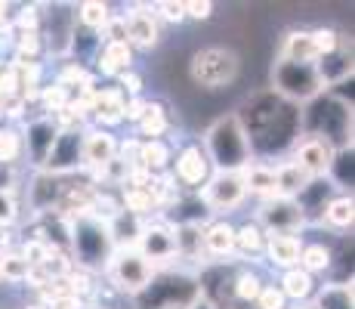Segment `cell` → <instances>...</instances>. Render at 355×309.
Masks as SVG:
<instances>
[{"mask_svg":"<svg viewBox=\"0 0 355 309\" xmlns=\"http://www.w3.org/2000/svg\"><path fill=\"white\" fill-rule=\"evenodd\" d=\"M108 19H112V6L102 3V0H84V3L78 6V12H74V22L84 31H93V34H99L105 28Z\"/></svg>","mask_w":355,"mask_h":309,"instance_id":"obj_29","label":"cell"},{"mask_svg":"<svg viewBox=\"0 0 355 309\" xmlns=\"http://www.w3.org/2000/svg\"><path fill=\"white\" fill-rule=\"evenodd\" d=\"M71 251H74V266L80 269H96V266H105L108 257H112V242H108L105 223L93 217H78L71 219Z\"/></svg>","mask_w":355,"mask_h":309,"instance_id":"obj_4","label":"cell"},{"mask_svg":"<svg viewBox=\"0 0 355 309\" xmlns=\"http://www.w3.org/2000/svg\"><path fill=\"white\" fill-rule=\"evenodd\" d=\"M241 176H244V189H248V195H257L259 201L275 198V164L250 161L248 167L241 170Z\"/></svg>","mask_w":355,"mask_h":309,"instance_id":"obj_21","label":"cell"},{"mask_svg":"<svg viewBox=\"0 0 355 309\" xmlns=\"http://www.w3.org/2000/svg\"><path fill=\"white\" fill-rule=\"evenodd\" d=\"M210 16H214V3H210V0H186V19L207 22Z\"/></svg>","mask_w":355,"mask_h":309,"instance_id":"obj_42","label":"cell"},{"mask_svg":"<svg viewBox=\"0 0 355 309\" xmlns=\"http://www.w3.org/2000/svg\"><path fill=\"white\" fill-rule=\"evenodd\" d=\"M25 309H46L44 303H31V306H25Z\"/></svg>","mask_w":355,"mask_h":309,"instance_id":"obj_44","label":"cell"},{"mask_svg":"<svg viewBox=\"0 0 355 309\" xmlns=\"http://www.w3.org/2000/svg\"><path fill=\"white\" fill-rule=\"evenodd\" d=\"M254 223L266 235H300V229L306 226V217L293 198H269V201L259 204Z\"/></svg>","mask_w":355,"mask_h":309,"instance_id":"obj_9","label":"cell"},{"mask_svg":"<svg viewBox=\"0 0 355 309\" xmlns=\"http://www.w3.org/2000/svg\"><path fill=\"white\" fill-rule=\"evenodd\" d=\"M31 266L22 260L19 251H3L0 253V281H12V285H22L28 278Z\"/></svg>","mask_w":355,"mask_h":309,"instance_id":"obj_35","label":"cell"},{"mask_svg":"<svg viewBox=\"0 0 355 309\" xmlns=\"http://www.w3.org/2000/svg\"><path fill=\"white\" fill-rule=\"evenodd\" d=\"M155 19H164V22H186V0H161V3H152Z\"/></svg>","mask_w":355,"mask_h":309,"instance_id":"obj_38","label":"cell"},{"mask_svg":"<svg viewBox=\"0 0 355 309\" xmlns=\"http://www.w3.org/2000/svg\"><path fill=\"white\" fill-rule=\"evenodd\" d=\"M282 294L288 300H297V303H303V300H309L312 294H315V276H309V272H303L300 266H293V269H284L282 272Z\"/></svg>","mask_w":355,"mask_h":309,"instance_id":"obj_27","label":"cell"},{"mask_svg":"<svg viewBox=\"0 0 355 309\" xmlns=\"http://www.w3.org/2000/svg\"><path fill=\"white\" fill-rule=\"evenodd\" d=\"M322 219L334 229H349L352 219H355V201H352V192L349 195H337L324 204V214Z\"/></svg>","mask_w":355,"mask_h":309,"instance_id":"obj_30","label":"cell"},{"mask_svg":"<svg viewBox=\"0 0 355 309\" xmlns=\"http://www.w3.org/2000/svg\"><path fill=\"white\" fill-rule=\"evenodd\" d=\"M56 124H53L46 115H40V118H34L28 124V130L22 133V152L31 158V164L37 170H44L46 158H50V149L53 142H56Z\"/></svg>","mask_w":355,"mask_h":309,"instance_id":"obj_16","label":"cell"},{"mask_svg":"<svg viewBox=\"0 0 355 309\" xmlns=\"http://www.w3.org/2000/svg\"><path fill=\"white\" fill-rule=\"evenodd\" d=\"M176 260L204 266L207 253H204V223H176Z\"/></svg>","mask_w":355,"mask_h":309,"instance_id":"obj_18","label":"cell"},{"mask_svg":"<svg viewBox=\"0 0 355 309\" xmlns=\"http://www.w3.org/2000/svg\"><path fill=\"white\" fill-rule=\"evenodd\" d=\"M204 253L216 260L235 257V226L229 219H210V223H204Z\"/></svg>","mask_w":355,"mask_h":309,"instance_id":"obj_19","label":"cell"},{"mask_svg":"<svg viewBox=\"0 0 355 309\" xmlns=\"http://www.w3.org/2000/svg\"><path fill=\"white\" fill-rule=\"evenodd\" d=\"M37 102H40V108H44V115L50 118V115L62 112L68 102H71V93H68L65 87H59V84H46V87H40L37 90Z\"/></svg>","mask_w":355,"mask_h":309,"instance_id":"obj_36","label":"cell"},{"mask_svg":"<svg viewBox=\"0 0 355 309\" xmlns=\"http://www.w3.org/2000/svg\"><path fill=\"white\" fill-rule=\"evenodd\" d=\"M19 219V201L12 192H0V226H10Z\"/></svg>","mask_w":355,"mask_h":309,"instance_id":"obj_41","label":"cell"},{"mask_svg":"<svg viewBox=\"0 0 355 309\" xmlns=\"http://www.w3.org/2000/svg\"><path fill=\"white\" fill-rule=\"evenodd\" d=\"M293 164L303 170L309 180H324L331 174L334 161H337V149L324 140H315V136H306V140H297L293 146Z\"/></svg>","mask_w":355,"mask_h":309,"instance_id":"obj_10","label":"cell"},{"mask_svg":"<svg viewBox=\"0 0 355 309\" xmlns=\"http://www.w3.org/2000/svg\"><path fill=\"white\" fill-rule=\"evenodd\" d=\"M334 263V251L322 242L315 244H303V251H300V269L309 272V276H315V272H327Z\"/></svg>","mask_w":355,"mask_h":309,"instance_id":"obj_32","label":"cell"},{"mask_svg":"<svg viewBox=\"0 0 355 309\" xmlns=\"http://www.w3.org/2000/svg\"><path fill=\"white\" fill-rule=\"evenodd\" d=\"M124 106L127 99L118 87H96L87 99V115L96 121V127L108 130L114 124H124Z\"/></svg>","mask_w":355,"mask_h":309,"instance_id":"obj_14","label":"cell"},{"mask_svg":"<svg viewBox=\"0 0 355 309\" xmlns=\"http://www.w3.org/2000/svg\"><path fill=\"white\" fill-rule=\"evenodd\" d=\"M312 180L293 161L275 164V198H297Z\"/></svg>","mask_w":355,"mask_h":309,"instance_id":"obj_26","label":"cell"},{"mask_svg":"<svg viewBox=\"0 0 355 309\" xmlns=\"http://www.w3.org/2000/svg\"><path fill=\"white\" fill-rule=\"evenodd\" d=\"M315 72H318V81H322V87L327 90V87L340 84V81H349L352 78V62H349V53L340 47V50L327 53V56H322L315 62Z\"/></svg>","mask_w":355,"mask_h":309,"instance_id":"obj_22","label":"cell"},{"mask_svg":"<svg viewBox=\"0 0 355 309\" xmlns=\"http://www.w3.org/2000/svg\"><path fill=\"white\" fill-rule=\"evenodd\" d=\"M146 102H148V99H142V96H136V99H127V106H124V121H130V124L139 121L142 112H146Z\"/></svg>","mask_w":355,"mask_h":309,"instance_id":"obj_43","label":"cell"},{"mask_svg":"<svg viewBox=\"0 0 355 309\" xmlns=\"http://www.w3.org/2000/svg\"><path fill=\"white\" fill-rule=\"evenodd\" d=\"M263 276L257 269H238L232 278V294H235L238 303H257L259 291H263Z\"/></svg>","mask_w":355,"mask_h":309,"instance_id":"obj_31","label":"cell"},{"mask_svg":"<svg viewBox=\"0 0 355 309\" xmlns=\"http://www.w3.org/2000/svg\"><path fill=\"white\" fill-rule=\"evenodd\" d=\"M80 136H84V130H59L56 142L50 149V158L44 164V174L62 176L68 170L80 167Z\"/></svg>","mask_w":355,"mask_h":309,"instance_id":"obj_15","label":"cell"},{"mask_svg":"<svg viewBox=\"0 0 355 309\" xmlns=\"http://www.w3.org/2000/svg\"><path fill=\"white\" fill-rule=\"evenodd\" d=\"M105 272H108V281L121 294H130V297L142 294L148 287V281L155 278V266L136 247H118V251H112Z\"/></svg>","mask_w":355,"mask_h":309,"instance_id":"obj_6","label":"cell"},{"mask_svg":"<svg viewBox=\"0 0 355 309\" xmlns=\"http://www.w3.org/2000/svg\"><path fill=\"white\" fill-rule=\"evenodd\" d=\"M204 155H207L210 167L216 170H244L254 161V149L248 142L238 115H223L207 127L204 133Z\"/></svg>","mask_w":355,"mask_h":309,"instance_id":"obj_1","label":"cell"},{"mask_svg":"<svg viewBox=\"0 0 355 309\" xmlns=\"http://www.w3.org/2000/svg\"><path fill=\"white\" fill-rule=\"evenodd\" d=\"M266 247V232L250 219V223L238 226L235 229V257H244V260H254L263 253Z\"/></svg>","mask_w":355,"mask_h":309,"instance_id":"obj_28","label":"cell"},{"mask_svg":"<svg viewBox=\"0 0 355 309\" xmlns=\"http://www.w3.org/2000/svg\"><path fill=\"white\" fill-rule=\"evenodd\" d=\"M244 198H248V189H244L241 170H214L198 192V201L214 214H229V210L241 208Z\"/></svg>","mask_w":355,"mask_h":309,"instance_id":"obj_8","label":"cell"},{"mask_svg":"<svg viewBox=\"0 0 355 309\" xmlns=\"http://www.w3.org/2000/svg\"><path fill=\"white\" fill-rule=\"evenodd\" d=\"M278 59H288V62H300V65H315L318 53L312 47V34L309 31H288L282 44V56Z\"/></svg>","mask_w":355,"mask_h":309,"instance_id":"obj_24","label":"cell"},{"mask_svg":"<svg viewBox=\"0 0 355 309\" xmlns=\"http://www.w3.org/2000/svg\"><path fill=\"white\" fill-rule=\"evenodd\" d=\"M96 72L102 78H121L124 72L133 68V47L130 44H99V50L93 53Z\"/></svg>","mask_w":355,"mask_h":309,"instance_id":"obj_17","label":"cell"},{"mask_svg":"<svg viewBox=\"0 0 355 309\" xmlns=\"http://www.w3.org/2000/svg\"><path fill=\"white\" fill-rule=\"evenodd\" d=\"M114 158H118V140H114L112 130H84V136H80V167L93 174V170L105 167L108 161H114Z\"/></svg>","mask_w":355,"mask_h":309,"instance_id":"obj_13","label":"cell"},{"mask_svg":"<svg viewBox=\"0 0 355 309\" xmlns=\"http://www.w3.org/2000/svg\"><path fill=\"white\" fill-rule=\"evenodd\" d=\"M136 251L155 266V272H164L173 266L176 260V223L164 214H155L142 219L139 238H136Z\"/></svg>","mask_w":355,"mask_h":309,"instance_id":"obj_5","label":"cell"},{"mask_svg":"<svg viewBox=\"0 0 355 309\" xmlns=\"http://www.w3.org/2000/svg\"><path fill=\"white\" fill-rule=\"evenodd\" d=\"M136 130H139L142 140H161L164 133L170 130V115H167V106L164 102H146V112L142 118L136 121Z\"/></svg>","mask_w":355,"mask_h":309,"instance_id":"obj_25","label":"cell"},{"mask_svg":"<svg viewBox=\"0 0 355 309\" xmlns=\"http://www.w3.org/2000/svg\"><path fill=\"white\" fill-rule=\"evenodd\" d=\"M309 34H312V47H315L318 59L343 47V37L337 34V28H315V31H309Z\"/></svg>","mask_w":355,"mask_h":309,"instance_id":"obj_37","label":"cell"},{"mask_svg":"<svg viewBox=\"0 0 355 309\" xmlns=\"http://www.w3.org/2000/svg\"><path fill=\"white\" fill-rule=\"evenodd\" d=\"M84 309H102V306H87V303H84Z\"/></svg>","mask_w":355,"mask_h":309,"instance_id":"obj_45","label":"cell"},{"mask_svg":"<svg viewBox=\"0 0 355 309\" xmlns=\"http://www.w3.org/2000/svg\"><path fill=\"white\" fill-rule=\"evenodd\" d=\"M315 309H352V281H334L318 291Z\"/></svg>","mask_w":355,"mask_h":309,"instance_id":"obj_33","label":"cell"},{"mask_svg":"<svg viewBox=\"0 0 355 309\" xmlns=\"http://www.w3.org/2000/svg\"><path fill=\"white\" fill-rule=\"evenodd\" d=\"M136 167L146 174L158 176L170 170V146L164 140H139V155H136Z\"/></svg>","mask_w":355,"mask_h":309,"instance_id":"obj_23","label":"cell"},{"mask_svg":"<svg viewBox=\"0 0 355 309\" xmlns=\"http://www.w3.org/2000/svg\"><path fill=\"white\" fill-rule=\"evenodd\" d=\"M118 81V90L124 93V99H136V96H142V78L130 68V72H124L121 78H114Z\"/></svg>","mask_w":355,"mask_h":309,"instance_id":"obj_40","label":"cell"},{"mask_svg":"<svg viewBox=\"0 0 355 309\" xmlns=\"http://www.w3.org/2000/svg\"><path fill=\"white\" fill-rule=\"evenodd\" d=\"M272 84H275V96L291 102H312L322 96V81H318L315 65H300V62L278 59L272 68Z\"/></svg>","mask_w":355,"mask_h":309,"instance_id":"obj_7","label":"cell"},{"mask_svg":"<svg viewBox=\"0 0 355 309\" xmlns=\"http://www.w3.org/2000/svg\"><path fill=\"white\" fill-rule=\"evenodd\" d=\"M257 309H288V297L282 294L278 285H263L257 297Z\"/></svg>","mask_w":355,"mask_h":309,"instance_id":"obj_39","label":"cell"},{"mask_svg":"<svg viewBox=\"0 0 355 309\" xmlns=\"http://www.w3.org/2000/svg\"><path fill=\"white\" fill-rule=\"evenodd\" d=\"M127 19V44L133 50H152L161 40V25L155 19L152 3H133L130 12H124Z\"/></svg>","mask_w":355,"mask_h":309,"instance_id":"obj_11","label":"cell"},{"mask_svg":"<svg viewBox=\"0 0 355 309\" xmlns=\"http://www.w3.org/2000/svg\"><path fill=\"white\" fill-rule=\"evenodd\" d=\"M189 74L201 90H226L241 74V59L229 47H204L189 62Z\"/></svg>","mask_w":355,"mask_h":309,"instance_id":"obj_3","label":"cell"},{"mask_svg":"<svg viewBox=\"0 0 355 309\" xmlns=\"http://www.w3.org/2000/svg\"><path fill=\"white\" fill-rule=\"evenodd\" d=\"M19 158H22V133L3 124L0 127V167H16Z\"/></svg>","mask_w":355,"mask_h":309,"instance_id":"obj_34","label":"cell"},{"mask_svg":"<svg viewBox=\"0 0 355 309\" xmlns=\"http://www.w3.org/2000/svg\"><path fill=\"white\" fill-rule=\"evenodd\" d=\"M303 127L306 136L331 142L337 152L352 149V112L346 99H337V96L318 99V108H309L306 115L300 112V130Z\"/></svg>","mask_w":355,"mask_h":309,"instance_id":"obj_2","label":"cell"},{"mask_svg":"<svg viewBox=\"0 0 355 309\" xmlns=\"http://www.w3.org/2000/svg\"><path fill=\"white\" fill-rule=\"evenodd\" d=\"M173 164V180L180 183V185H186V189H192V192H201V185L210 180V174H214V167H210V161H207V155H204V149L201 146H186L180 155H176V161H170Z\"/></svg>","mask_w":355,"mask_h":309,"instance_id":"obj_12","label":"cell"},{"mask_svg":"<svg viewBox=\"0 0 355 309\" xmlns=\"http://www.w3.org/2000/svg\"><path fill=\"white\" fill-rule=\"evenodd\" d=\"M300 251H303V238L300 235H266V260L278 269H293L300 263Z\"/></svg>","mask_w":355,"mask_h":309,"instance_id":"obj_20","label":"cell"}]
</instances>
